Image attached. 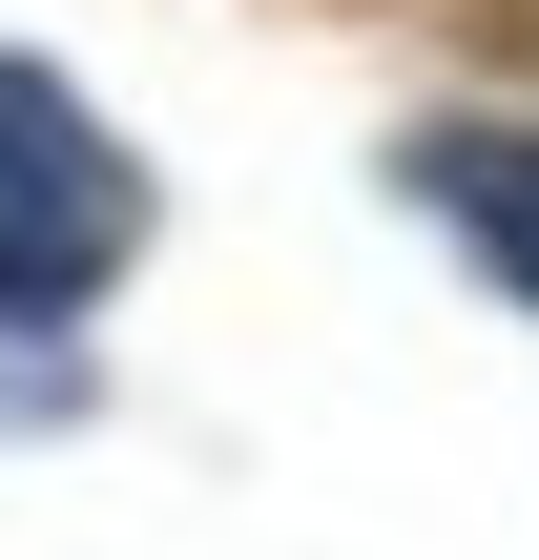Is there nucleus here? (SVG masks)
Listing matches in <instances>:
<instances>
[{
    "label": "nucleus",
    "instance_id": "nucleus-1",
    "mask_svg": "<svg viewBox=\"0 0 539 560\" xmlns=\"http://www.w3.org/2000/svg\"><path fill=\"white\" fill-rule=\"evenodd\" d=\"M125 249H145V166L104 145V104H83V83L0 62V312H21V332H62L83 291H125Z\"/></svg>",
    "mask_w": 539,
    "mask_h": 560
},
{
    "label": "nucleus",
    "instance_id": "nucleus-3",
    "mask_svg": "<svg viewBox=\"0 0 539 560\" xmlns=\"http://www.w3.org/2000/svg\"><path fill=\"white\" fill-rule=\"evenodd\" d=\"M42 416H83V374H62V332L0 312V436H42Z\"/></svg>",
    "mask_w": 539,
    "mask_h": 560
},
{
    "label": "nucleus",
    "instance_id": "nucleus-2",
    "mask_svg": "<svg viewBox=\"0 0 539 560\" xmlns=\"http://www.w3.org/2000/svg\"><path fill=\"white\" fill-rule=\"evenodd\" d=\"M395 187H415V208H436V229L539 312V145H519V125H415V145H395Z\"/></svg>",
    "mask_w": 539,
    "mask_h": 560
}]
</instances>
